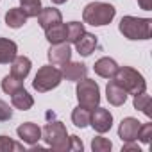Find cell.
<instances>
[{
	"label": "cell",
	"mask_w": 152,
	"mask_h": 152,
	"mask_svg": "<svg viewBox=\"0 0 152 152\" xmlns=\"http://www.w3.org/2000/svg\"><path fill=\"white\" fill-rule=\"evenodd\" d=\"M113 77H115V83L131 95H138L147 90V83L143 79V75L131 66H118Z\"/></svg>",
	"instance_id": "6da1fadb"
},
{
	"label": "cell",
	"mask_w": 152,
	"mask_h": 152,
	"mask_svg": "<svg viewBox=\"0 0 152 152\" xmlns=\"http://www.w3.org/2000/svg\"><path fill=\"white\" fill-rule=\"evenodd\" d=\"M116 15V9L111 4H104V2H91L84 7L83 11V20L88 25L93 27H102L113 22Z\"/></svg>",
	"instance_id": "7a4b0ae2"
},
{
	"label": "cell",
	"mask_w": 152,
	"mask_h": 152,
	"mask_svg": "<svg viewBox=\"0 0 152 152\" xmlns=\"http://www.w3.org/2000/svg\"><path fill=\"white\" fill-rule=\"evenodd\" d=\"M150 18H138V16H124L120 20V32L127 39H148L150 38Z\"/></svg>",
	"instance_id": "3957f363"
},
{
	"label": "cell",
	"mask_w": 152,
	"mask_h": 152,
	"mask_svg": "<svg viewBox=\"0 0 152 152\" xmlns=\"http://www.w3.org/2000/svg\"><path fill=\"white\" fill-rule=\"evenodd\" d=\"M43 140L47 141L48 147H52L57 152L70 150V136L66 132V127L63 122H50L43 129Z\"/></svg>",
	"instance_id": "277c9868"
},
{
	"label": "cell",
	"mask_w": 152,
	"mask_h": 152,
	"mask_svg": "<svg viewBox=\"0 0 152 152\" xmlns=\"http://www.w3.org/2000/svg\"><path fill=\"white\" fill-rule=\"evenodd\" d=\"M63 81V75H61V70H57L54 64H47V66H41L36 73V77L32 81V88L38 91V93H47L54 88H57Z\"/></svg>",
	"instance_id": "5b68a950"
},
{
	"label": "cell",
	"mask_w": 152,
	"mask_h": 152,
	"mask_svg": "<svg viewBox=\"0 0 152 152\" xmlns=\"http://www.w3.org/2000/svg\"><path fill=\"white\" fill-rule=\"evenodd\" d=\"M77 100H79V106L86 107V109H93L100 104V88L99 84L93 81V79H81L77 83Z\"/></svg>",
	"instance_id": "8992f818"
},
{
	"label": "cell",
	"mask_w": 152,
	"mask_h": 152,
	"mask_svg": "<svg viewBox=\"0 0 152 152\" xmlns=\"http://www.w3.org/2000/svg\"><path fill=\"white\" fill-rule=\"evenodd\" d=\"M90 125H91L97 132L104 134V132H107V131L111 129V125H113V116H111V113H109L107 109L97 106V107L91 109V115H90Z\"/></svg>",
	"instance_id": "52a82bcc"
},
{
	"label": "cell",
	"mask_w": 152,
	"mask_h": 152,
	"mask_svg": "<svg viewBox=\"0 0 152 152\" xmlns=\"http://www.w3.org/2000/svg\"><path fill=\"white\" fill-rule=\"evenodd\" d=\"M48 61H50V64H54V66H63V64H66L70 59H72V50H70V45L66 43V41H63V43H56V45H52L50 48H48Z\"/></svg>",
	"instance_id": "ba28073f"
},
{
	"label": "cell",
	"mask_w": 152,
	"mask_h": 152,
	"mask_svg": "<svg viewBox=\"0 0 152 152\" xmlns=\"http://www.w3.org/2000/svg\"><path fill=\"white\" fill-rule=\"evenodd\" d=\"M61 75H63L66 81L79 83L81 79H84L86 75H88V68H86V64H83V63H72V61H68L66 64H63Z\"/></svg>",
	"instance_id": "9c48e42d"
},
{
	"label": "cell",
	"mask_w": 152,
	"mask_h": 152,
	"mask_svg": "<svg viewBox=\"0 0 152 152\" xmlns=\"http://www.w3.org/2000/svg\"><path fill=\"white\" fill-rule=\"evenodd\" d=\"M140 125L141 122H138L136 118L132 116H127L120 122V127H118V136L122 141H134L136 136H138V131H140Z\"/></svg>",
	"instance_id": "30bf717a"
},
{
	"label": "cell",
	"mask_w": 152,
	"mask_h": 152,
	"mask_svg": "<svg viewBox=\"0 0 152 152\" xmlns=\"http://www.w3.org/2000/svg\"><path fill=\"white\" fill-rule=\"evenodd\" d=\"M16 132H18L20 140L25 141V143H29V145H36V143L41 140V129H39L36 124H32V122L22 124V125L16 129Z\"/></svg>",
	"instance_id": "8fae6325"
},
{
	"label": "cell",
	"mask_w": 152,
	"mask_h": 152,
	"mask_svg": "<svg viewBox=\"0 0 152 152\" xmlns=\"http://www.w3.org/2000/svg\"><path fill=\"white\" fill-rule=\"evenodd\" d=\"M36 18H38V23H39L43 29H48V27H52V25H56V23H61V22H63L61 11H59V9H56V7H43Z\"/></svg>",
	"instance_id": "7c38bea8"
},
{
	"label": "cell",
	"mask_w": 152,
	"mask_h": 152,
	"mask_svg": "<svg viewBox=\"0 0 152 152\" xmlns=\"http://www.w3.org/2000/svg\"><path fill=\"white\" fill-rule=\"evenodd\" d=\"M106 99L111 106H124L127 100V91L120 88L115 81H109L106 86Z\"/></svg>",
	"instance_id": "4fadbf2b"
},
{
	"label": "cell",
	"mask_w": 152,
	"mask_h": 152,
	"mask_svg": "<svg viewBox=\"0 0 152 152\" xmlns=\"http://www.w3.org/2000/svg\"><path fill=\"white\" fill-rule=\"evenodd\" d=\"M31 66H32V63H31L29 57H25V56H16V57L11 61V75H15V77H18V79L23 81L27 75H29V72H31Z\"/></svg>",
	"instance_id": "5bb4252c"
},
{
	"label": "cell",
	"mask_w": 152,
	"mask_h": 152,
	"mask_svg": "<svg viewBox=\"0 0 152 152\" xmlns=\"http://www.w3.org/2000/svg\"><path fill=\"white\" fill-rule=\"evenodd\" d=\"M11 102H13V106H15L16 109H20V111H29V109L34 106V99H32V95H31L25 88H20L18 91H15V93L11 95Z\"/></svg>",
	"instance_id": "9a60e30c"
},
{
	"label": "cell",
	"mask_w": 152,
	"mask_h": 152,
	"mask_svg": "<svg viewBox=\"0 0 152 152\" xmlns=\"http://www.w3.org/2000/svg\"><path fill=\"white\" fill-rule=\"evenodd\" d=\"M73 45H75V48H77V52H79L81 56L88 57V56H91V52L97 48V38H95V34L84 32Z\"/></svg>",
	"instance_id": "2e32d148"
},
{
	"label": "cell",
	"mask_w": 152,
	"mask_h": 152,
	"mask_svg": "<svg viewBox=\"0 0 152 152\" xmlns=\"http://www.w3.org/2000/svg\"><path fill=\"white\" fill-rule=\"evenodd\" d=\"M116 68H118V64L111 57H100L95 63V73L99 77H104V79H111L115 75V72H116Z\"/></svg>",
	"instance_id": "e0dca14e"
},
{
	"label": "cell",
	"mask_w": 152,
	"mask_h": 152,
	"mask_svg": "<svg viewBox=\"0 0 152 152\" xmlns=\"http://www.w3.org/2000/svg\"><path fill=\"white\" fill-rule=\"evenodd\" d=\"M16 52H18V47L15 41H11L7 38H0V63L2 64L11 63L16 57Z\"/></svg>",
	"instance_id": "ac0fdd59"
},
{
	"label": "cell",
	"mask_w": 152,
	"mask_h": 152,
	"mask_svg": "<svg viewBox=\"0 0 152 152\" xmlns=\"http://www.w3.org/2000/svg\"><path fill=\"white\" fill-rule=\"evenodd\" d=\"M45 38H47L52 45L66 41V25L61 22V23H56V25L45 29Z\"/></svg>",
	"instance_id": "d6986e66"
},
{
	"label": "cell",
	"mask_w": 152,
	"mask_h": 152,
	"mask_svg": "<svg viewBox=\"0 0 152 152\" xmlns=\"http://www.w3.org/2000/svg\"><path fill=\"white\" fill-rule=\"evenodd\" d=\"M27 22V15L22 11V7H13L6 13V23L11 29H20Z\"/></svg>",
	"instance_id": "ffe728a7"
},
{
	"label": "cell",
	"mask_w": 152,
	"mask_h": 152,
	"mask_svg": "<svg viewBox=\"0 0 152 152\" xmlns=\"http://www.w3.org/2000/svg\"><path fill=\"white\" fill-rule=\"evenodd\" d=\"M90 115H91V109H86V107L79 106V107H75L72 111V122L77 127L83 129V127L90 125Z\"/></svg>",
	"instance_id": "44dd1931"
},
{
	"label": "cell",
	"mask_w": 152,
	"mask_h": 152,
	"mask_svg": "<svg viewBox=\"0 0 152 152\" xmlns=\"http://www.w3.org/2000/svg\"><path fill=\"white\" fill-rule=\"evenodd\" d=\"M84 25L79 23V22H70L66 23V41L68 43H75L83 34H84Z\"/></svg>",
	"instance_id": "7402d4cb"
},
{
	"label": "cell",
	"mask_w": 152,
	"mask_h": 152,
	"mask_svg": "<svg viewBox=\"0 0 152 152\" xmlns=\"http://www.w3.org/2000/svg\"><path fill=\"white\" fill-rule=\"evenodd\" d=\"M20 88H23V81L18 79V77H15V75H6V77L2 79V90H4V93L13 95Z\"/></svg>",
	"instance_id": "603a6c76"
},
{
	"label": "cell",
	"mask_w": 152,
	"mask_h": 152,
	"mask_svg": "<svg viewBox=\"0 0 152 152\" xmlns=\"http://www.w3.org/2000/svg\"><path fill=\"white\" fill-rule=\"evenodd\" d=\"M20 2H22V11L27 15V18H36L43 9L41 0H20Z\"/></svg>",
	"instance_id": "cb8c5ba5"
},
{
	"label": "cell",
	"mask_w": 152,
	"mask_h": 152,
	"mask_svg": "<svg viewBox=\"0 0 152 152\" xmlns=\"http://www.w3.org/2000/svg\"><path fill=\"white\" fill-rule=\"evenodd\" d=\"M132 104H134L136 109H140L141 113H145L147 116H150V97L147 95V91H141V93L134 95Z\"/></svg>",
	"instance_id": "d4e9b609"
},
{
	"label": "cell",
	"mask_w": 152,
	"mask_h": 152,
	"mask_svg": "<svg viewBox=\"0 0 152 152\" xmlns=\"http://www.w3.org/2000/svg\"><path fill=\"white\" fill-rule=\"evenodd\" d=\"M111 147H113V143H111L107 138H102V136H97V138H93V141H91L93 152H109Z\"/></svg>",
	"instance_id": "484cf974"
},
{
	"label": "cell",
	"mask_w": 152,
	"mask_h": 152,
	"mask_svg": "<svg viewBox=\"0 0 152 152\" xmlns=\"http://www.w3.org/2000/svg\"><path fill=\"white\" fill-rule=\"evenodd\" d=\"M23 145L15 143L11 138L7 136H0V152H7V150H22Z\"/></svg>",
	"instance_id": "4316f807"
},
{
	"label": "cell",
	"mask_w": 152,
	"mask_h": 152,
	"mask_svg": "<svg viewBox=\"0 0 152 152\" xmlns=\"http://www.w3.org/2000/svg\"><path fill=\"white\" fill-rule=\"evenodd\" d=\"M140 141L143 143H150V138H152V124H143L140 125V131H138V136Z\"/></svg>",
	"instance_id": "83f0119b"
},
{
	"label": "cell",
	"mask_w": 152,
	"mask_h": 152,
	"mask_svg": "<svg viewBox=\"0 0 152 152\" xmlns=\"http://www.w3.org/2000/svg\"><path fill=\"white\" fill-rule=\"evenodd\" d=\"M11 116H13V109L9 107V104L0 100V122H7L11 120Z\"/></svg>",
	"instance_id": "f1b7e54d"
},
{
	"label": "cell",
	"mask_w": 152,
	"mask_h": 152,
	"mask_svg": "<svg viewBox=\"0 0 152 152\" xmlns=\"http://www.w3.org/2000/svg\"><path fill=\"white\" fill-rule=\"evenodd\" d=\"M70 150L83 152V141L79 136H70Z\"/></svg>",
	"instance_id": "f546056e"
},
{
	"label": "cell",
	"mask_w": 152,
	"mask_h": 152,
	"mask_svg": "<svg viewBox=\"0 0 152 152\" xmlns=\"http://www.w3.org/2000/svg\"><path fill=\"white\" fill-rule=\"evenodd\" d=\"M127 150H136V152H140V147H138V145H134L132 141H125V145H124L122 152H127Z\"/></svg>",
	"instance_id": "4dcf8cb0"
},
{
	"label": "cell",
	"mask_w": 152,
	"mask_h": 152,
	"mask_svg": "<svg viewBox=\"0 0 152 152\" xmlns=\"http://www.w3.org/2000/svg\"><path fill=\"white\" fill-rule=\"evenodd\" d=\"M138 4H140V7L145 9V11H150V9H152V0H138Z\"/></svg>",
	"instance_id": "1f68e13d"
},
{
	"label": "cell",
	"mask_w": 152,
	"mask_h": 152,
	"mask_svg": "<svg viewBox=\"0 0 152 152\" xmlns=\"http://www.w3.org/2000/svg\"><path fill=\"white\" fill-rule=\"evenodd\" d=\"M52 2H54V4H57V6H59V4H64V2H66V0H52Z\"/></svg>",
	"instance_id": "d6a6232c"
}]
</instances>
